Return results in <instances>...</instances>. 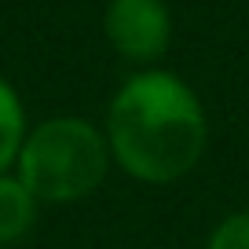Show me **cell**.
<instances>
[{"label":"cell","mask_w":249,"mask_h":249,"mask_svg":"<svg viewBox=\"0 0 249 249\" xmlns=\"http://www.w3.org/2000/svg\"><path fill=\"white\" fill-rule=\"evenodd\" d=\"M107 128L121 169L147 183L187 176L205 150V114L198 95L161 70L140 73L114 95Z\"/></svg>","instance_id":"cell-1"},{"label":"cell","mask_w":249,"mask_h":249,"mask_svg":"<svg viewBox=\"0 0 249 249\" xmlns=\"http://www.w3.org/2000/svg\"><path fill=\"white\" fill-rule=\"evenodd\" d=\"M110 143L81 117H52L22 140L18 179L37 202H77L103 183Z\"/></svg>","instance_id":"cell-2"},{"label":"cell","mask_w":249,"mask_h":249,"mask_svg":"<svg viewBox=\"0 0 249 249\" xmlns=\"http://www.w3.org/2000/svg\"><path fill=\"white\" fill-rule=\"evenodd\" d=\"M169 8L165 0H110L107 37L124 59L150 62L169 48Z\"/></svg>","instance_id":"cell-3"},{"label":"cell","mask_w":249,"mask_h":249,"mask_svg":"<svg viewBox=\"0 0 249 249\" xmlns=\"http://www.w3.org/2000/svg\"><path fill=\"white\" fill-rule=\"evenodd\" d=\"M37 216V198L22 187V179L0 176V246L26 238Z\"/></svg>","instance_id":"cell-4"},{"label":"cell","mask_w":249,"mask_h":249,"mask_svg":"<svg viewBox=\"0 0 249 249\" xmlns=\"http://www.w3.org/2000/svg\"><path fill=\"white\" fill-rule=\"evenodd\" d=\"M18 150H22V103L8 81H0V172L18 158Z\"/></svg>","instance_id":"cell-5"},{"label":"cell","mask_w":249,"mask_h":249,"mask_svg":"<svg viewBox=\"0 0 249 249\" xmlns=\"http://www.w3.org/2000/svg\"><path fill=\"white\" fill-rule=\"evenodd\" d=\"M209 249H249V213H234L213 231Z\"/></svg>","instance_id":"cell-6"}]
</instances>
